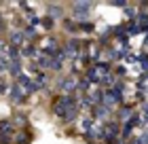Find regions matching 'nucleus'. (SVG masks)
Wrapping results in <instances>:
<instances>
[{
    "mask_svg": "<svg viewBox=\"0 0 148 144\" xmlns=\"http://www.w3.org/2000/svg\"><path fill=\"white\" fill-rule=\"evenodd\" d=\"M55 115L62 117L66 121H72L74 115H76V100L72 95H64L55 102Z\"/></svg>",
    "mask_w": 148,
    "mask_h": 144,
    "instance_id": "obj_1",
    "label": "nucleus"
},
{
    "mask_svg": "<svg viewBox=\"0 0 148 144\" xmlns=\"http://www.w3.org/2000/svg\"><path fill=\"white\" fill-rule=\"evenodd\" d=\"M89 11H91V2H78V4H74V13L80 15V17H85Z\"/></svg>",
    "mask_w": 148,
    "mask_h": 144,
    "instance_id": "obj_2",
    "label": "nucleus"
},
{
    "mask_svg": "<svg viewBox=\"0 0 148 144\" xmlns=\"http://www.w3.org/2000/svg\"><path fill=\"white\" fill-rule=\"evenodd\" d=\"M117 134H119V127H117V123H110V125L106 127V138H108V140H112V138L117 136Z\"/></svg>",
    "mask_w": 148,
    "mask_h": 144,
    "instance_id": "obj_3",
    "label": "nucleus"
},
{
    "mask_svg": "<svg viewBox=\"0 0 148 144\" xmlns=\"http://www.w3.org/2000/svg\"><path fill=\"white\" fill-rule=\"evenodd\" d=\"M59 85H62V87L66 89V91H72V89L76 87V85H74V81H72V78H64V81H62V83H59Z\"/></svg>",
    "mask_w": 148,
    "mask_h": 144,
    "instance_id": "obj_4",
    "label": "nucleus"
},
{
    "mask_svg": "<svg viewBox=\"0 0 148 144\" xmlns=\"http://www.w3.org/2000/svg\"><path fill=\"white\" fill-rule=\"evenodd\" d=\"M11 42H13V45H19V42H21V34H19V32H15V34L11 36Z\"/></svg>",
    "mask_w": 148,
    "mask_h": 144,
    "instance_id": "obj_5",
    "label": "nucleus"
},
{
    "mask_svg": "<svg viewBox=\"0 0 148 144\" xmlns=\"http://www.w3.org/2000/svg\"><path fill=\"white\" fill-rule=\"evenodd\" d=\"M17 55H19V51L15 49V47H11V49H9V57H11V60H17Z\"/></svg>",
    "mask_w": 148,
    "mask_h": 144,
    "instance_id": "obj_6",
    "label": "nucleus"
},
{
    "mask_svg": "<svg viewBox=\"0 0 148 144\" xmlns=\"http://www.w3.org/2000/svg\"><path fill=\"white\" fill-rule=\"evenodd\" d=\"M148 25V15H142L140 17V28H146Z\"/></svg>",
    "mask_w": 148,
    "mask_h": 144,
    "instance_id": "obj_7",
    "label": "nucleus"
},
{
    "mask_svg": "<svg viewBox=\"0 0 148 144\" xmlns=\"http://www.w3.org/2000/svg\"><path fill=\"white\" fill-rule=\"evenodd\" d=\"M140 62H142V68H144V70H148V55H142Z\"/></svg>",
    "mask_w": 148,
    "mask_h": 144,
    "instance_id": "obj_8",
    "label": "nucleus"
},
{
    "mask_svg": "<svg viewBox=\"0 0 148 144\" xmlns=\"http://www.w3.org/2000/svg\"><path fill=\"white\" fill-rule=\"evenodd\" d=\"M87 76H89L91 81H100V76H97V72H95V70H89V74H87Z\"/></svg>",
    "mask_w": 148,
    "mask_h": 144,
    "instance_id": "obj_9",
    "label": "nucleus"
},
{
    "mask_svg": "<svg viewBox=\"0 0 148 144\" xmlns=\"http://www.w3.org/2000/svg\"><path fill=\"white\" fill-rule=\"evenodd\" d=\"M91 125H93V121H91V119H85V123H83V127H85V129H89Z\"/></svg>",
    "mask_w": 148,
    "mask_h": 144,
    "instance_id": "obj_10",
    "label": "nucleus"
},
{
    "mask_svg": "<svg viewBox=\"0 0 148 144\" xmlns=\"http://www.w3.org/2000/svg\"><path fill=\"white\" fill-rule=\"evenodd\" d=\"M23 55H28V57H32V55H34V49H32V47H28V49H25V53H23Z\"/></svg>",
    "mask_w": 148,
    "mask_h": 144,
    "instance_id": "obj_11",
    "label": "nucleus"
},
{
    "mask_svg": "<svg viewBox=\"0 0 148 144\" xmlns=\"http://www.w3.org/2000/svg\"><path fill=\"white\" fill-rule=\"evenodd\" d=\"M25 34H28V38H32V36H34V30L28 28V30H25Z\"/></svg>",
    "mask_w": 148,
    "mask_h": 144,
    "instance_id": "obj_12",
    "label": "nucleus"
},
{
    "mask_svg": "<svg viewBox=\"0 0 148 144\" xmlns=\"http://www.w3.org/2000/svg\"><path fill=\"white\" fill-rule=\"evenodd\" d=\"M144 119L148 121V104H144Z\"/></svg>",
    "mask_w": 148,
    "mask_h": 144,
    "instance_id": "obj_13",
    "label": "nucleus"
},
{
    "mask_svg": "<svg viewBox=\"0 0 148 144\" xmlns=\"http://www.w3.org/2000/svg\"><path fill=\"white\" fill-rule=\"evenodd\" d=\"M2 91H4V85H2V83H0V93H2Z\"/></svg>",
    "mask_w": 148,
    "mask_h": 144,
    "instance_id": "obj_14",
    "label": "nucleus"
},
{
    "mask_svg": "<svg viewBox=\"0 0 148 144\" xmlns=\"http://www.w3.org/2000/svg\"><path fill=\"white\" fill-rule=\"evenodd\" d=\"M0 19H2V17H0Z\"/></svg>",
    "mask_w": 148,
    "mask_h": 144,
    "instance_id": "obj_15",
    "label": "nucleus"
}]
</instances>
